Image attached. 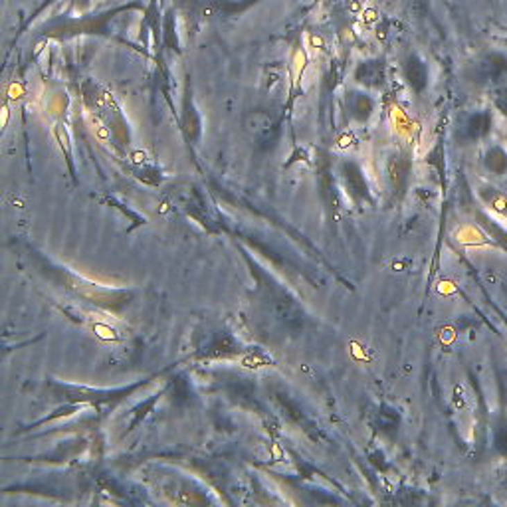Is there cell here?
I'll use <instances>...</instances> for the list:
<instances>
[{
	"instance_id": "cell-5",
	"label": "cell",
	"mask_w": 507,
	"mask_h": 507,
	"mask_svg": "<svg viewBox=\"0 0 507 507\" xmlns=\"http://www.w3.org/2000/svg\"><path fill=\"white\" fill-rule=\"evenodd\" d=\"M480 224L488 230L490 234V238H492V242H495L497 246H501L504 250L507 252V230L497 222V220L490 218V216H485V214H480Z\"/></svg>"
},
{
	"instance_id": "cell-1",
	"label": "cell",
	"mask_w": 507,
	"mask_h": 507,
	"mask_svg": "<svg viewBox=\"0 0 507 507\" xmlns=\"http://www.w3.org/2000/svg\"><path fill=\"white\" fill-rule=\"evenodd\" d=\"M478 74L483 78V82L488 83H506L507 82V58L504 54H490L483 58L480 66H478Z\"/></svg>"
},
{
	"instance_id": "cell-3",
	"label": "cell",
	"mask_w": 507,
	"mask_h": 507,
	"mask_svg": "<svg viewBox=\"0 0 507 507\" xmlns=\"http://www.w3.org/2000/svg\"><path fill=\"white\" fill-rule=\"evenodd\" d=\"M492 127V117L488 113H476L467 119L466 133L470 139H481L483 135H488Z\"/></svg>"
},
{
	"instance_id": "cell-4",
	"label": "cell",
	"mask_w": 507,
	"mask_h": 507,
	"mask_svg": "<svg viewBox=\"0 0 507 507\" xmlns=\"http://www.w3.org/2000/svg\"><path fill=\"white\" fill-rule=\"evenodd\" d=\"M485 169L492 171L494 175H506L507 173V153L501 147H492L485 153Z\"/></svg>"
},
{
	"instance_id": "cell-6",
	"label": "cell",
	"mask_w": 507,
	"mask_h": 507,
	"mask_svg": "<svg viewBox=\"0 0 507 507\" xmlns=\"http://www.w3.org/2000/svg\"><path fill=\"white\" fill-rule=\"evenodd\" d=\"M495 448H497V452L507 456V426H497V432H495Z\"/></svg>"
},
{
	"instance_id": "cell-7",
	"label": "cell",
	"mask_w": 507,
	"mask_h": 507,
	"mask_svg": "<svg viewBox=\"0 0 507 507\" xmlns=\"http://www.w3.org/2000/svg\"><path fill=\"white\" fill-rule=\"evenodd\" d=\"M495 103H497V108L501 110V113L507 115V92L506 89L497 92V96H495Z\"/></svg>"
},
{
	"instance_id": "cell-2",
	"label": "cell",
	"mask_w": 507,
	"mask_h": 507,
	"mask_svg": "<svg viewBox=\"0 0 507 507\" xmlns=\"http://www.w3.org/2000/svg\"><path fill=\"white\" fill-rule=\"evenodd\" d=\"M480 196L483 198V203H488V205L492 206V210L499 212L501 216H506L507 218V194L506 192L497 191V189H494V187L483 184V187L480 189Z\"/></svg>"
}]
</instances>
